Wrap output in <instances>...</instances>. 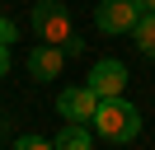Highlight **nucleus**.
Listing matches in <instances>:
<instances>
[{"label":"nucleus","instance_id":"1","mask_svg":"<svg viewBox=\"0 0 155 150\" xmlns=\"http://www.w3.org/2000/svg\"><path fill=\"white\" fill-rule=\"evenodd\" d=\"M94 131L104 141H113V145H127V141L141 136V112L122 99H99V112H94Z\"/></svg>","mask_w":155,"mask_h":150},{"label":"nucleus","instance_id":"2","mask_svg":"<svg viewBox=\"0 0 155 150\" xmlns=\"http://www.w3.org/2000/svg\"><path fill=\"white\" fill-rule=\"evenodd\" d=\"M141 14H146L141 0H99V5H94V28L108 33V38H122V33L136 28Z\"/></svg>","mask_w":155,"mask_h":150},{"label":"nucleus","instance_id":"3","mask_svg":"<svg viewBox=\"0 0 155 150\" xmlns=\"http://www.w3.org/2000/svg\"><path fill=\"white\" fill-rule=\"evenodd\" d=\"M33 33L42 42H66L71 38V9L61 0H38L33 5Z\"/></svg>","mask_w":155,"mask_h":150},{"label":"nucleus","instance_id":"4","mask_svg":"<svg viewBox=\"0 0 155 150\" xmlns=\"http://www.w3.org/2000/svg\"><path fill=\"white\" fill-rule=\"evenodd\" d=\"M89 89H94L99 99H122V94H127V66L117 61V56L94 61V66H89Z\"/></svg>","mask_w":155,"mask_h":150},{"label":"nucleus","instance_id":"5","mask_svg":"<svg viewBox=\"0 0 155 150\" xmlns=\"http://www.w3.org/2000/svg\"><path fill=\"white\" fill-rule=\"evenodd\" d=\"M57 112L66 122H94L99 112V94L89 89V84H66V89L57 94Z\"/></svg>","mask_w":155,"mask_h":150},{"label":"nucleus","instance_id":"6","mask_svg":"<svg viewBox=\"0 0 155 150\" xmlns=\"http://www.w3.org/2000/svg\"><path fill=\"white\" fill-rule=\"evenodd\" d=\"M61 66H66L61 42H38V47L28 52V75H33V80H57Z\"/></svg>","mask_w":155,"mask_h":150},{"label":"nucleus","instance_id":"7","mask_svg":"<svg viewBox=\"0 0 155 150\" xmlns=\"http://www.w3.org/2000/svg\"><path fill=\"white\" fill-rule=\"evenodd\" d=\"M52 145H57V150H94V145H89V127H85V122H66V127L57 131Z\"/></svg>","mask_w":155,"mask_h":150},{"label":"nucleus","instance_id":"8","mask_svg":"<svg viewBox=\"0 0 155 150\" xmlns=\"http://www.w3.org/2000/svg\"><path fill=\"white\" fill-rule=\"evenodd\" d=\"M132 38H136V47H141V56H150V61H155V9H146V14L136 19Z\"/></svg>","mask_w":155,"mask_h":150},{"label":"nucleus","instance_id":"9","mask_svg":"<svg viewBox=\"0 0 155 150\" xmlns=\"http://www.w3.org/2000/svg\"><path fill=\"white\" fill-rule=\"evenodd\" d=\"M14 150H57V145L42 141V136H19V141H14Z\"/></svg>","mask_w":155,"mask_h":150},{"label":"nucleus","instance_id":"10","mask_svg":"<svg viewBox=\"0 0 155 150\" xmlns=\"http://www.w3.org/2000/svg\"><path fill=\"white\" fill-rule=\"evenodd\" d=\"M61 52H66V56H80V52H85V38H75V33H71L66 42H61Z\"/></svg>","mask_w":155,"mask_h":150},{"label":"nucleus","instance_id":"11","mask_svg":"<svg viewBox=\"0 0 155 150\" xmlns=\"http://www.w3.org/2000/svg\"><path fill=\"white\" fill-rule=\"evenodd\" d=\"M14 38H19V33H14V24H10V19H5V14H0V42L10 47V42H14Z\"/></svg>","mask_w":155,"mask_h":150},{"label":"nucleus","instance_id":"12","mask_svg":"<svg viewBox=\"0 0 155 150\" xmlns=\"http://www.w3.org/2000/svg\"><path fill=\"white\" fill-rule=\"evenodd\" d=\"M5 70H10V47L0 42V75H5Z\"/></svg>","mask_w":155,"mask_h":150},{"label":"nucleus","instance_id":"13","mask_svg":"<svg viewBox=\"0 0 155 150\" xmlns=\"http://www.w3.org/2000/svg\"><path fill=\"white\" fill-rule=\"evenodd\" d=\"M141 9H155V0H141Z\"/></svg>","mask_w":155,"mask_h":150}]
</instances>
